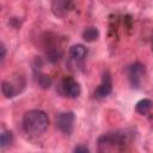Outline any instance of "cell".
Returning <instances> with one entry per match:
<instances>
[{
    "label": "cell",
    "mask_w": 153,
    "mask_h": 153,
    "mask_svg": "<svg viewBox=\"0 0 153 153\" xmlns=\"http://www.w3.org/2000/svg\"><path fill=\"white\" fill-rule=\"evenodd\" d=\"M98 37H99V31H98V29L94 27V26L86 27V29L82 31V38H84L86 42H88V43L97 41Z\"/></svg>",
    "instance_id": "cell-12"
},
{
    "label": "cell",
    "mask_w": 153,
    "mask_h": 153,
    "mask_svg": "<svg viewBox=\"0 0 153 153\" xmlns=\"http://www.w3.org/2000/svg\"><path fill=\"white\" fill-rule=\"evenodd\" d=\"M151 47H152V50H153V39H152V43H151Z\"/></svg>",
    "instance_id": "cell-16"
},
{
    "label": "cell",
    "mask_w": 153,
    "mask_h": 153,
    "mask_svg": "<svg viewBox=\"0 0 153 153\" xmlns=\"http://www.w3.org/2000/svg\"><path fill=\"white\" fill-rule=\"evenodd\" d=\"M81 88L76 80L72 76H63L60 82V93L68 98H78L80 96Z\"/></svg>",
    "instance_id": "cell-4"
},
{
    "label": "cell",
    "mask_w": 153,
    "mask_h": 153,
    "mask_svg": "<svg viewBox=\"0 0 153 153\" xmlns=\"http://www.w3.org/2000/svg\"><path fill=\"white\" fill-rule=\"evenodd\" d=\"M75 8V0H51V11L57 18H66Z\"/></svg>",
    "instance_id": "cell-5"
},
{
    "label": "cell",
    "mask_w": 153,
    "mask_h": 153,
    "mask_svg": "<svg viewBox=\"0 0 153 153\" xmlns=\"http://www.w3.org/2000/svg\"><path fill=\"white\" fill-rule=\"evenodd\" d=\"M74 152H84V153H88L90 152V149L86 147V146H82V145H80V146H76L75 148H74Z\"/></svg>",
    "instance_id": "cell-14"
},
{
    "label": "cell",
    "mask_w": 153,
    "mask_h": 153,
    "mask_svg": "<svg viewBox=\"0 0 153 153\" xmlns=\"http://www.w3.org/2000/svg\"><path fill=\"white\" fill-rule=\"evenodd\" d=\"M75 115L73 111H65L56 117V127L66 135H71L74 129Z\"/></svg>",
    "instance_id": "cell-6"
},
{
    "label": "cell",
    "mask_w": 153,
    "mask_h": 153,
    "mask_svg": "<svg viewBox=\"0 0 153 153\" xmlns=\"http://www.w3.org/2000/svg\"><path fill=\"white\" fill-rule=\"evenodd\" d=\"M1 63L5 61V57H6V48H5V44L1 43Z\"/></svg>",
    "instance_id": "cell-15"
},
{
    "label": "cell",
    "mask_w": 153,
    "mask_h": 153,
    "mask_svg": "<svg viewBox=\"0 0 153 153\" xmlns=\"http://www.w3.org/2000/svg\"><path fill=\"white\" fill-rule=\"evenodd\" d=\"M35 78H36V81H37V84H38V86H39L41 88H49V87L51 86V84H53L51 76H49V75L42 73L41 71L37 72V71L35 69Z\"/></svg>",
    "instance_id": "cell-9"
},
{
    "label": "cell",
    "mask_w": 153,
    "mask_h": 153,
    "mask_svg": "<svg viewBox=\"0 0 153 153\" xmlns=\"http://www.w3.org/2000/svg\"><path fill=\"white\" fill-rule=\"evenodd\" d=\"M12 142H13V134H12V131H10V130L2 131L1 136H0V146H1V148H6Z\"/></svg>",
    "instance_id": "cell-13"
},
{
    "label": "cell",
    "mask_w": 153,
    "mask_h": 153,
    "mask_svg": "<svg viewBox=\"0 0 153 153\" xmlns=\"http://www.w3.org/2000/svg\"><path fill=\"white\" fill-rule=\"evenodd\" d=\"M1 92L6 98H13L16 97V94L18 93V90L16 88V86L8 81V80H4L1 82Z\"/></svg>",
    "instance_id": "cell-11"
},
{
    "label": "cell",
    "mask_w": 153,
    "mask_h": 153,
    "mask_svg": "<svg viewBox=\"0 0 153 153\" xmlns=\"http://www.w3.org/2000/svg\"><path fill=\"white\" fill-rule=\"evenodd\" d=\"M22 124L24 131L27 135L39 136L47 130L49 124V118L44 111L39 109H32L24 114Z\"/></svg>",
    "instance_id": "cell-1"
},
{
    "label": "cell",
    "mask_w": 153,
    "mask_h": 153,
    "mask_svg": "<svg viewBox=\"0 0 153 153\" xmlns=\"http://www.w3.org/2000/svg\"><path fill=\"white\" fill-rule=\"evenodd\" d=\"M127 74H128V80H129L130 85L135 88H139L140 84H141V79L145 74V66L141 62L136 61L128 66Z\"/></svg>",
    "instance_id": "cell-7"
},
{
    "label": "cell",
    "mask_w": 153,
    "mask_h": 153,
    "mask_svg": "<svg viewBox=\"0 0 153 153\" xmlns=\"http://www.w3.org/2000/svg\"><path fill=\"white\" fill-rule=\"evenodd\" d=\"M87 57V48L82 44H74L68 50L66 66L71 72H79L84 68Z\"/></svg>",
    "instance_id": "cell-3"
},
{
    "label": "cell",
    "mask_w": 153,
    "mask_h": 153,
    "mask_svg": "<svg viewBox=\"0 0 153 153\" xmlns=\"http://www.w3.org/2000/svg\"><path fill=\"white\" fill-rule=\"evenodd\" d=\"M112 91V80H111V75L109 73V71H105L103 73V78H102V82L97 86V88L93 92V97L96 99H104L106 98Z\"/></svg>",
    "instance_id": "cell-8"
},
{
    "label": "cell",
    "mask_w": 153,
    "mask_h": 153,
    "mask_svg": "<svg viewBox=\"0 0 153 153\" xmlns=\"http://www.w3.org/2000/svg\"><path fill=\"white\" fill-rule=\"evenodd\" d=\"M153 108V102L151 99L143 98L141 100H139L135 105V111L140 115H147Z\"/></svg>",
    "instance_id": "cell-10"
},
{
    "label": "cell",
    "mask_w": 153,
    "mask_h": 153,
    "mask_svg": "<svg viewBox=\"0 0 153 153\" xmlns=\"http://www.w3.org/2000/svg\"><path fill=\"white\" fill-rule=\"evenodd\" d=\"M128 142H129V134L121 130L103 134L98 137V141H97L99 152L123 149L126 143Z\"/></svg>",
    "instance_id": "cell-2"
}]
</instances>
